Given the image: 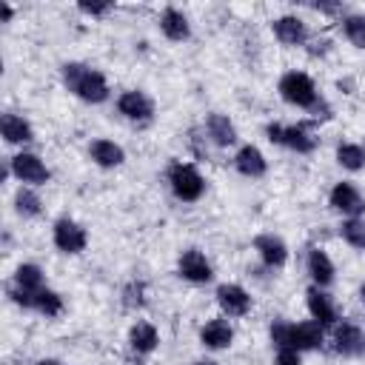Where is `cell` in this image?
<instances>
[{
    "label": "cell",
    "instance_id": "6da1fadb",
    "mask_svg": "<svg viewBox=\"0 0 365 365\" xmlns=\"http://www.w3.org/2000/svg\"><path fill=\"white\" fill-rule=\"evenodd\" d=\"M60 83L74 100L86 106H106L114 97L108 77L97 66L83 63V60H66L60 66Z\"/></svg>",
    "mask_w": 365,
    "mask_h": 365
},
{
    "label": "cell",
    "instance_id": "7a4b0ae2",
    "mask_svg": "<svg viewBox=\"0 0 365 365\" xmlns=\"http://www.w3.org/2000/svg\"><path fill=\"white\" fill-rule=\"evenodd\" d=\"M163 180L180 205H197L208 194V177L202 174V168L194 160H182V157L168 160Z\"/></svg>",
    "mask_w": 365,
    "mask_h": 365
},
{
    "label": "cell",
    "instance_id": "3957f363",
    "mask_svg": "<svg viewBox=\"0 0 365 365\" xmlns=\"http://www.w3.org/2000/svg\"><path fill=\"white\" fill-rule=\"evenodd\" d=\"M277 97L297 108V111H305L311 114L319 103H322V88L319 83L314 80V74H308L305 68H285L279 77H277Z\"/></svg>",
    "mask_w": 365,
    "mask_h": 365
},
{
    "label": "cell",
    "instance_id": "277c9868",
    "mask_svg": "<svg viewBox=\"0 0 365 365\" xmlns=\"http://www.w3.org/2000/svg\"><path fill=\"white\" fill-rule=\"evenodd\" d=\"M3 180H14L17 185L43 188L51 182V168L43 160V154H37L34 148H20L3 160Z\"/></svg>",
    "mask_w": 365,
    "mask_h": 365
},
{
    "label": "cell",
    "instance_id": "5b68a950",
    "mask_svg": "<svg viewBox=\"0 0 365 365\" xmlns=\"http://www.w3.org/2000/svg\"><path fill=\"white\" fill-rule=\"evenodd\" d=\"M114 111L134 128H148L157 120V100L145 88H123L114 97Z\"/></svg>",
    "mask_w": 365,
    "mask_h": 365
},
{
    "label": "cell",
    "instance_id": "8992f818",
    "mask_svg": "<svg viewBox=\"0 0 365 365\" xmlns=\"http://www.w3.org/2000/svg\"><path fill=\"white\" fill-rule=\"evenodd\" d=\"M48 237H51V245L57 254L63 257H80L88 251V242H91V234L88 228L74 220L71 214H60L51 220V228H48Z\"/></svg>",
    "mask_w": 365,
    "mask_h": 365
},
{
    "label": "cell",
    "instance_id": "52a82bcc",
    "mask_svg": "<svg viewBox=\"0 0 365 365\" xmlns=\"http://www.w3.org/2000/svg\"><path fill=\"white\" fill-rule=\"evenodd\" d=\"M174 274H177L182 282L194 285V288L211 285V282L217 279V271H214L211 257H208L202 248H197V245H188V248H182V251L177 254Z\"/></svg>",
    "mask_w": 365,
    "mask_h": 365
},
{
    "label": "cell",
    "instance_id": "ba28073f",
    "mask_svg": "<svg viewBox=\"0 0 365 365\" xmlns=\"http://www.w3.org/2000/svg\"><path fill=\"white\" fill-rule=\"evenodd\" d=\"M328 348L339 359H362L365 356V328L348 317H342L328 331Z\"/></svg>",
    "mask_w": 365,
    "mask_h": 365
},
{
    "label": "cell",
    "instance_id": "9c48e42d",
    "mask_svg": "<svg viewBox=\"0 0 365 365\" xmlns=\"http://www.w3.org/2000/svg\"><path fill=\"white\" fill-rule=\"evenodd\" d=\"M214 305L228 319H245L254 311V294L242 282L225 279V282L214 285Z\"/></svg>",
    "mask_w": 365,
    "mask_h": 365
},
{
    "label": "cell",
    "instance_id": "30bf717a",
    "mask_svg": "<svg viewBox=\"0 0 365 365\" xmlns=\"http://www.w3.org/2000/svg\"><path fill=\"white\" fill-rule=\"evenodd\" d=\"M197 342L205 354H225L234 348L237 342V328H234V319L217 314V317H208L200 328H197Z\"/></svg>",
    "mask_w": 365,
    "mask_h": 365
},
{
    "label": "cell",
    "instance_id": "8fae6325",
    "mask_svg": "<svg viewBox=\"0 0 365 365\" xmlns=\"http://www.w3.org/2000/svg\"><path fill=\"white\" fill-rule=\"evenodd\" d=\"M274 40L282 46V48H305V43L311 40V26L302 14L297 11H282L277 17H271L268 23Z\"/></svg>",
    "mask_w": 365,
    "mask_h": 365
},
{
    "label": "cell",
    "instance_id": "7c38bea8",
    "mask_svg": "<svg viewBox=\"0 0 365 365\" xmlns=\"http://www.w3.org/2000/svg\"><path fill=\"white\" fill-rule=\"evenodd\" d=\"M251 248H254L257 262H259V265H265L268 271H282V268L291 262V245L285 242V237H282V234L259 231V234H254Z\"/></svg>",
    "mask_w": 365,
    "mask_h": 365
},
{
    "label": "cell",
    "instance_id": "4fadbf2b",
    "mask_svg": "<svg viewBox=\"0 0 365 365\" xmlns=\"http://www.w3.org/2000/svg\"><path fill=\"white\" fill-rule=\"evenodd\" d=\"M205 140L211 143L214 151H228V148H237L240 145V128L234 123L231 114L225 111H208L200 123Z\"/></svg>",
    "mask_w": 365,
    "mask_h": 365
},
{
    "label": "cell",
    "instance_id": "5bb4252c",
    "mask_svg": "<svg viewBox=\"0 0 365 365\" xmlns=\"http://www.w3.org/2000/svg\"><path fill=\"white\" fill-rule=\"evenodd\" d=\"M328 208L345 220V217H365V194L354 180H336L328 188Z\"/></svg>",
    "mask_w": 365,
    "mask_h": 365
},
{
    "label": "cell",
    "instance_id": "9a60e30c",
    "mask_svg": "<svg viewBox=\"0 0 365 365\" xmlns=\"http://www.w3.org/2000/svg\"><path fill=\"white\" fill-rule=\"evenodd\" d=\"M302 268H305V274H308V285L331 288V285L336 282V262H334V257L328 254V248L319 245V242H311V245L305 248Z\"/></svg>",
    "mask_w": 365,
    "mask_h": 365
},
{
    "label": "cell",
    "instance_id": "2e32d148",
    "mask_svg": "<svg viewBox=\"0 0 365 365\" xmlns=\"http://www.w3.org/2000/svg\"><path fill=\"white\" fill-rule=\"evenodd\" d=\"M125 345H128V354H131V356L148 359V356H154V354L160 351L163 334H160V328H157L151 319L137 317V319L128 325V331H125Z\"/></svg>",
    "mask_w": 365,
    "mask_h": 365
},
{
    "label": "cell",
    "instance_id": "e0dca14e",
    "mask_svg": "<svg viewBox=\"0 0 365 365\" xmlns=\"http://www.w3.org/2000/svg\"><path fill=\"white\" fill-rule=\"evenodd\" d=\"M305 311H308L311 319H317L328 331L342 319L336 297L331 294V288H319V285H308L305 288Z\"/></svg>",
    "mask_w": 365,
    "mask_h": 365
},
{
    "label": "cell",
    "instance_id": "ac0fdd59",
    "mask_svg": "<svg viewBox=\"0 0 365 365\" xmlns=\"http://www.w3.org/2000/svg\"><path fill=\"white\" fill-rule=\"evenodd\" d=\"M157 31H160V37L165 43L180 46V43H188L194 37V23H191V17H188L185 9H180V6H163L160 14H157Z\"/></svg>",
    "mask_w": 365,
    "mask_h": 365
},
{
    "label": "cell",
    "instance_id": "d6986e66",
    "mask_svg": "<svg viewBox=\"0 0 365 365\" xmlns=\"http://www.w3.org/2000/svg\"><path fill=\"white\" fill-rule=\"evenodd\" d=\"M231 168L245 180H262L271 171V160L257 143H240L231 154Z\"/></svg>",
    "mask_w": 365,
    "mask_h": 365
},
{
    "label": "cell",
    "instance_id": "ffe728a7",
    "mask_svg": "<svg viewBox=\"0 0 365 365\" xmlns=\"http://www.w3.org/2000/svg\"><path fill=\"white\" fill-rule=\"evenodd\" d=\"M291 345L297 354H319L328 348V328H322L317 319H291Z\"/></svg>",
    "mask_w": 365,
    "mask_h": 365
},
{
    "label": "cell",
    "instance_id": "44dd1931",
    "mask_svg": "<svg viewBox=\"0 0 365 365\" xmlns=\"http://www.w3.org/2000/svg\"><path fill=\"white\" fill-rule=\"evenodd\" d=\"M0 137L9 148L20 151V148H31V143L37 140V131H34V123L20 114V111H3L0 114Z\"/></svg>",
    "mask_w": 365,
    "mask_h": 365
},
{
    "label": "cell",
    "instance_id": "7402d4cb",
    "mask_svg": "<svg viewBox=\"0 0 365 365\" xmlns=\"http://www.w3.org/2000/svg\"><path fill=\"white\" fill-rule=\"evenodd\" d=\"M86 154L91 165H97L100 171H117L125 165V157H128L123 143H117L114 137H91L86 145Z\"/></svg>",
    "mask_w": 365,
    "mask_h": 365
},
{
    "label": "cell",
    "instance_id": "603a6c76",
    "mask_svg": "<svg viewBox=\"0 0 365 365\" xmlns=\"http://www.w3.org/2000/svg\"><path fill=\"white\" fill-rule=\"evenodd\" d=\"M279 148H285V151H291L297 157H311L319 148V134H317V128L308 120L285 123V128H282V145Z\"/></svg>",
    "mask_w": 365,
    "mask_h": 365
},
{
    "label": "cell",
    "instance_id": "cb8c5ba5",
    "mask_svg": "<svg viewBox=\"0 0 365 365\" xmlns=\"http://www.w3.org/2000/svg\"><path fill=\"white\" fill-rule=\"evenodd\" d=\"M11 211L17 220L23 222H31V220H40L43 211H46V200L40 194V188H31V185H17L11 191Z\"/></svg>",
    "mask_w": 365,
    "mask_h": 365
},
{
    "label": "cell",
    "instance_id": "d4e9b609",
    "mask_svg": "<svg viewBox=\"0 0 365 365\" xmlns=\"http://www.w3.org/2000/svg\"><path fill=\"white\" fill-rule=\"evenodd\" d=\"M9 282L17 285V288H23V291H29V294H37V291H43V288L48 285V277H46V268H43L40 262L23 259V262L14 265Z\"/></svg>",
    "mask_w": 365,
    "mask_h": 365
},
{
    "label": "cell",
    "instance_id": "484cf974",
    "mask_svg": "<svg viewBox=\"0 0 365 365\" xmlns=\"http://www.w3.org/2000/svg\"><path fill=\"white\" fill-rule=\"evenodd\" d=\"M334 163L345 174H362L365 171V145L356 140H336L334 145Z\"/></svg>",
    "mask_w": 365,
    "mask_h": 365
},
{
    "label": "cell",
    "instance_id": "4316f807",
    "mask_svg": "<svg viewBox=\"0 0 365 365\" xmlns=\"http://www.w3.org/2000/svg\"><path fill=\"white\" fill-rule=\"evenodd\" d=\"M63 311H66V297H63L57 288L46 285L43 291L34 294L31 314H37V317H43V319H57V317H63Z\"/></svg>",
    "mask_w": 365,
    "mask_h": 365
},
{
    "label": "cell",
    "instance_id": "83f0119b",
    "mask_svg": "<svg viewBox=\"0 0 365 365\" xmlns=\"http://www.w3.org/2000/svg\"><path fill=\"white\" fill-rule=\"evenodd\" d=\"M336 26L348 46H354L356 51H365V11H348L345 17H339Z\"/></svg>",
    "mask_w": 365,
    "mask_h": 365
},
{
    "label": "cell",
    "instance_id": "f1b7e54d",
    "mask_svg": "<svg viewBox=\"0 0 365 365\" xmlns=\"http://www.w3.org/2000/svg\"><path fill=\"white\" fill-rule=\"evenodd\" d=\"M120 305H123V311H128V314H140V311L148 305V285H145V279H140V277L128 279V282L120 288Z\"/></svg>",
    "mask_w": 365,
    "mask_h": 365
},
{
    "label": "cell",
    "instance_id": "f546056e",
    "mask_svg": "<svg viewBox=\"0 0 365 365\" xmlns=\"http://www.w3.org/2000/svg\"><path fill=\"white\" fill-rule=\"evenodd\" d=\"M336 237L351 248L365 254V217H345L336 222Z\"/></svg>",
    "mask_w": 365,
    "mask_h": 365
},
{
    "label": "cell",
    "instance_id": "4dcf8cb0",
    "mask_svg": "<svg viewBox=\"0 0 365 365\" xmlns=\"http://www.w3.org/2000/svg\"><path fill=\"white\" fill-rule=\"evenodd\" d=\"M268 342H271L274 351H294V345H291V319L274 317L268 322Z\"/></svg>",
    "mask_w": 365,
    "mask_h": 365
},
{
    "label": "cell",
    "instance_id": "1f68e13d",
    "mask_svg": "<svg viewBox=\"0 0 365 365\" xmlns=\"http://www.w3.org/2000/svg\"><path fill=\"white\" fill-rule=\"evenodd\" d=\"M302 51L308 54V60H319V63H325V60L336 51V43H334L331 34H311V40L305 43Z\"/></svg>",
    "mask_w": 365,
    "mask_h": 365
},
{
    "label": "cell",
    "instance_id": "d6a6232c",
    "mask_svg": "<svg viewBox=\"0 0 365 365\" xmlns=\"http://www.w3.org/2000/svg\"><path fill=\"white\" fill-rule=\"evenodd\" d=\"M185 143H188V151L194 154V163H197V160H208V154L214 151L200 125H191V128L185 131Z\"/></svg>",
    "mask_w": 365,
    "mask_h": 365
},
{
    "label": "cell",
    "instance_id": "836d02e7",
    "mask_svg": "<svg viewBox=\"0 0 365 365\" xmlns=\"http://www.w3.org/2000/svg\"><path fill=\"white\" fill-rule=\"evenodd\" d=\"M74 9L83 14V17H88V20H103V17H108L117 6L111 3V0H80V3H74Z\"/></svg>",
    "mask_w": 365,
    "mask_h": 365
},
{
    "label": "cell",
    "instance_id": "e575fe53",
    "mask_svg": "<svg viewBox=\"0 0 365 365\" xmlns=\"http://www.w3.org/2000/svg\"><path fill=\"white\" fill-rule=\"evenodd\" d=\"M305 9H308V11H317V14H322V17H331V20H336V23H339V17H345V14H348V6H345L342 0L305 3Z\"/></svg>",
    "mask_w": 365,
    "mask_h": 365
},
{
    "label": "cell",
    "instance_id": "d590c367",
    "mask_svg": "<svg viewBox=\"0 0 365 365\" xmlns=\"http://www.w3.org/2000/svg\"><path fill=\"white\" fill-rule=\"evenodd\" d=\"M6 299H9L11 305H17L20 311H31V302H34V294H29V291H23V288H17V285H11V282H6Z\"/></svg>",
    "mask_w": 365,
    "mask_h": 365
},
{
    "label": "cell",
    "instance_id": "8d00e7d4",
    "mask_svg": "<svg viewBox=\"0 0 365 365\" xmlns=\"http://www.w3.org/2000/svg\"><path fill=\"white\" fill-rule=\"evenodd\" d=\"M334 88H336L339 97H356V91H359V80H356L354 74H339V77L334 80Z\"/></svg>",
    "mask_w": 365,
    "mask_h": 365
},
{
    "label": "cell",
    "instance_id": "74e56055",
    "mask_svg": "<svg viewBox=\"0 0 365 365\" xmlns=\"http://www.w3.org/2000/svg\"><path fill=\"white\" fill-rule=\"evenodd\" d=\"M282 128H285V123H279V120H268L265 125H262V134H265V140L271 143V145H282Z\"/></svg>",
    "mask_w": 365,
    "mask_h": 365
},
{
    "label": "cell",
    "instance_id": "f35d334b",
    "mask_svg": "<svg viewBox=\"0 0 365 365\" xmlns=\"http://www.w3.org/2000/svg\"><path fill=\"white\" fill-rule=\"evenodd\" d=\"M271 365H302V354H297V351H274V362Z\"/></svg>",
    "mask_w": 365,
    "mask_h": 365
},
{
    "label": "cell",
    "instance_id": "ab89813d",
    "mask_svg": "<svg viewBox=\"0 0 365 365\" xmlns=\"http://www.w3.org/2000/svg\"><path fill=\"white\" fill-rule=\"evenodd\" d=\"M14 14H17V9H14L9 0H0V23L9 26V23L14 20Z\"/></svg>",
    "mask_w": 365,
    "mask_h": 365
},
{
    "label": "cell",
    "instance_id": "60d3db41",
    "mask_svg": "<svg viewBox=\"0 0 365 365\" xmlns=\"http://www.w3.org/2000/svg\"><path fill=\"white\" fill-rule=\"evenodd\" d=\"M188 365H222V362L214 359V356H197V359H191Z\"/></svg>",
    "mask_w": 365,
    "mask_h": 365
},
{
    "label": "cell",
    "instance_id": "b9f144b4",
    "mask_svg": "<svg viewBox=\"0 0 365 365\" xmlns=\"http://www.w3.org/2000/svg\"><path fill=\"white\" fill-rule=\"evenodd\" d=\"M356 299H359V305L365 308V279L359 282V288H356Z\"/></svg>",
    "mask_w": 365,
    "mask_h": 365
},
{
    "label": "cell",
    "instance_id": "7bdbcfd3",
    "mask_svg": "<svg viewBox=\"0 0 365 365\" xmlns=\"http://www.w3.org/2000/svg\"><path fill=\"white\" fill-rule=\"evenodd\" d=\"M37 365H66V362H60V359H51V356H46V359H40Z\"/></svg>",
    "mask_w": 365,
    "mask_h": 365
},
{
    "label": "cell",
    "instance_id": "ee69618b",
    "mask_svg": "<svg viewBox=\"0 0 365 365\" xmlns=\"http://www.w3.org/2000/svg\"><path fill=\"white\" fill-rule=\"evenodd\" d=\"M362 145H365V140H362Z\"/></svg>",
    "mask_w": 365,
    "mask_h": 365
}]
</instances>
